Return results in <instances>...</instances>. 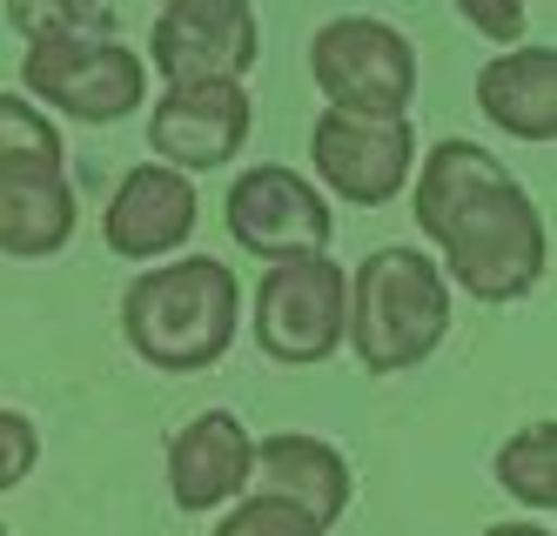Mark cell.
<instances>
[{
  "label": "cell",
  "mask_w": 557,
  "mask_h": 536,
  "mask_svg": "<svg viewBox=\"0 0 557 536\" xmlns=\"http://www.w3.org/2000/svg\"><path fill=\"white\" fill-rule=\"evenodd\" d=\"M108 0H8V27L27 40H74V34H108Z\"/></svg>",
  "instance_id": "cell-18"
},
{
  "label": "cell",
  "mask_w": 557,
  "mask_h": 536,
  "mask_svg": "<svg viewBox=\"0 0 557 536\" xmlns=\"http://www.w3.org/2000/svg\"><path fill=\"white\" fill-rule=\"evenodd\" d=\"M169 21H195V27H243L256 21V0H162Z\"/></svg>",
  "instance_id": "cell-22"
},
{
  "label": "cell",
  "mask_w": 557,
  "mask_h": 536,
  "mask_svg": "<svg viewBox=\"0 0 557 536\" xmlns=\"http://www.w3.org/2000/svg\"><path fill=\"white\" fill-rule=\"evenodd\" d=\"M309 74L343 114H410L417 101V48L404 27L376 14H336L309 40Z\"/></svg>",
  "instance_id": "cell-4"
},
{
  "label": "cell",
  "mask_w": 557,
  "mask_h": 536,
  "mask_svg": "<svg viewBox=\"0 0 557 536\" xmlns=\"http://www.w3.org/2000/svg\"><path fill=\"white\" fill-rule=\"evenodd\" d=\"M256 54H262V34H256V21H243V27H195V21H154L148 27V61H154V74L169 80H243L249 67H256Z\"/></svg>",
  "instance_id": "cell-15"
},
{
  "label": "cell",
  "mask_w": 557,
  "mask_h": 536,
  "mask_svg": "<svg viewBox=\"0 0 557 536\" xmlns=\"http://www.w3.org/2000/svg\"><path fill=\"white\" fill-rule=\"evenodd\" d=\"M215 536H330L323 523H309L302 510H289V503H275V497H235L228 510H222V523H215Z\"/></svg>",
  "instance_id": "cell-19"
},
{
  "label": "cell",
  "mask_w": 557,
  "mask_h": 536,
  "mask_svg": "<svg viewBox=\"0 0 557 536\" xmlns=\"http://www.w3.org/2000/svg\"><path fill=\"white\" fill-rule=\"evenodd\" d=\"M476 108L517 141H557V48H510L476 67Z\"/></svg>",
  "instance_id": "cell-14"
},
{
  "label": "cell",
  "mask_w": 557,
  "mask_h": 536,
  "mask_svg": "<svg viewBox=\"0 0 557 536\" xmlns=\"http://www.w3.org/2000/svg\"><path fill=\"white\" fill-rule=\"evenodd\" d=\"M243 328V288L215 255H182L169 269H141L122 296L128 349L162 376H202L215 369Z\"/></svg>",
  "instance_id": "cell-2"
},
{
  "label": "cell",
  "mask_w": 557,
  "mask_h": 536,
  "mask_svg": "<svg viewBox=\"0 0 557 536\" xmlns=\"http://www.w3.org/2000/svg\"><path fill=\"white\" fill-rule=\"evenodd\" d=\"M457 14L484 40H504V48H517V40H524V21H531L524 0H457Z\"/></svg>",
  "instance_id": "cell-21"
},
{
  "label": "cell",
  "mask_w": 557,
  "mask_h": 536,
  "mask_svg": "<svg viewBox=\"0 0 557 536\" xmlns=\"http://www.w3.org/2000/svg\"><path fill=\"white\" fill-rule=\"evenodd\" d=\"M21 88L27 101L61 108L67 121H128L148 95V67L141 54H128L114 34H74V40H34L21 54Z\"/></svg>",
  "instance_id": "cell-6"
},
{
  "label": "cell",
  "mask_w": 557,
  "mask_h": 536,
  "mask_svg": "<svg viewBox=\"0 0 557 536\" xmlns=\"http://www.w3.org/2000/svg\"><path fill=\"white\" fill-rule=\"evenodd\" d=\"M450 336V282L423 249H370L349 269V322L343 342L370 376H404V369L430 362Z\"/></svg>",
  "instance_id": "cell-3"
},
{
  "label": "cell",
  "mask_w": 557,
  "mask_h": 536,
  "mask_svg": "<svg viewBox=\"0 0 557 536\" xmlns=\"http://www.w3.org/2000/svg\"><path fill=\"white\" fill-rule=\"evenodd\" d=\"M484 536H550V523H491Z\"/></svg>",
  "instance_id": "cell-23"
},
{
  "label": "cell",
  "mask_w": 557,
  "mask_h": 536,
  "mask_svg": "<svg viewBox=\"0 0 557 536\" xmlns=\"http://www.w3.org/2000/svg\"><path fill=\"white\" fill-rule=\"evenodd\" d=\"M222 222L235 235V249H249L256 262H289V255H330L336 241V215L330 195L309 175L283 169V161H256L228 182Z\"/></svg>",
  "instance_id": "cell-8"
},
{
  "label": "cell",
  "mask_w": 557,
  "mask_h": 536,
  "mask_svg": "<svg viewBox=\"0 0 557 536\" xmlns=\"http://www.w3.org/2000/svg\"><path fill=\"white\" fill-rule=\"evenodd\" d=\"M202 222V201H195V182L162 169V161H141V169L122 175L108 215H101V235L122 262H169L182 241Z\"/></svg>",
  "instance_id": "cell-10"
},
{
  "label": "cell",
  "mask_w": 557,
  "mask_h": 536,
  "mask_svg": "<svg viewBox=\"0 0 557 536\" xmlns=\"http://www.w3.org/2000/svg\"><path fill=\"white\" fill-rule=\"evenodd\" d=\"M249 128H256V101L243 80H175L148 114V148L175 175H209L243 154Z\"/></svg>",
  "instance_id": "cell-9"
},
{
  "label": "cell",
  "mask_w": 557,
  "mask_h": 536,
  "mask_svg": "<svg viewBox=\"0 0 557 536\" xmlns=\"http://www.w3.org/2000/svg\"><path fill=\"white\" fill-rule=\"evenodd\" d=\"M74 188L54 161H34V169H0V255L14 262H41L61 255L74 241Z\"/></svg>",
  "instance_id": "cell-13"
},
{
  "label": "cell",
  "mask_w": 557,
  "mask_h": 536,
  "mask_svg": "<svg viewBox=\"0 0 557 536\" xmlns=\"http://www.w3.org/2000/svg\"><path fill=\"white\" fill-rule=\"evenodd\" d=\"M417 228L444 255V282H457L484 309L524 302L550 269V235L537 201L491 148L463 135L436 141L417 161Z\"/></svg>",
  "instance_id": "cell-1"
},
{
  "label": "cell",
  "mask_w": 557,
  "mask_h": 536,
  "mask_svg": "<svg viewBox=\"0 0 557 536\" xmlns=\"http://www.w3.org/2000/svg\"><path fill=\"white\" fill-rule=\"evenodd\" d=\"M256 349L283 369H315L343 349L349 322V275L330 255L269 262L256 282Z\"/></svg>",
  "instance_id": "cell-5"
},
{
  "label": "cell",
  "mask_w": 557,
  "mask_h": 536,
  "mask_svg": "<svg viewBox=\"0 0 557 536\" xmlns=\"http://www.w3.org/2000/svg\"><path fill=\"white\" fill-rule=\"evenodd\" d=\"M491 470H497V483L510 489L517 503L550 523V510H557V423H531V429L504 436Z\"/></svg>",
  "instance_id": "cell-16"
},
{
  "label": "cell",
  "mask_w": 557,
  "mask_h": 536,
  "mask_svg": "<svg viewBox=\"0 0 557 536\" xmlns=\"http://www.w3.org/2000/svg\"><path fill=\"white\" fill-rule=\"evenodd\" d=\"M249 489L256 497H275V503H289L302 510L309 523H336L349 510V457L336 442L323 436H302V429H275L256 442V463H249Z\"/></svg>",
  "instance_id": "cell-12"
},
{
  "label": "cell",
  "mask_w": 557,
  "mask_h": 536,
  "mask_svg": "<svg viewBox=\"0 0 557 536\" xmlns=\"http://www.w3.org/2000/svg\"><path fill=\"white\" fill-rule=\"evenodd\" d=\"M309 169L349 209H383L417 175V135L410 114H343L323 108L309 128Z\"/></svg>",
  "instance_id": "cell-7"
},
{
  "label": "cell",
  "mask_w": 557,
  "mask_h": 536,
  "mask_svg": "<svg viewBox=\"0 0 557 536\" xmlns=\"http://www.w3.org/2000/svg\"><path fill=\"white\" fill-rule=\"evenodd\" d=\"M34 161H67V148H61V128L34 108L27 95H8L0 88V169H34Z\"/></svg>",
  "instance_id": "cell-17"
},
{
  "label": "cell",
  "mask_w": 557,
  "mask_h": 536,
  "mask_svg": "<svg viewBox=\"0 0 557 536\" xmlns=\"http://www.w3.org/2000/svg\"><path fill=\"white\" fill-rule=\"evenodd\" d=\"M249 463H256V436L243 429V416L202 409L169 442V503L182 516L228 510L235 497H249Z\"/></svg>",
  "instance_id": "cell-11"
},
{
  "label": "cell",
  "mask_w": 557,
  "mask_h": 536,
  "mask_svg": "<svg viewBox=\"0 0 557 536\" xmlns=\"http://www.w3.org/2000/svg\"><path fill=\"white\" fill-rule=\"evenodd\" d=\"M34 463H41V429H34L21 409H0V497L21 489L34 476Z\"/></svg>",
  "instance_id": "cell-20"
},
{
  "label": "cell",
  "mask_w": 557,
  "mask_h": 536,
  "mask_svg": "<svg viewBox=\"0 0 557 536\" xmlns=\"http://www.w3.org/2000/svg\"><path fill=\"white\" fill-rule=\"evenodd\" d=\"M0 536H8V523H0Z\"/></svg>",
  "instance_id": "cell-24"
}]
</instances>
